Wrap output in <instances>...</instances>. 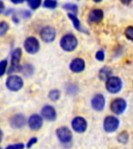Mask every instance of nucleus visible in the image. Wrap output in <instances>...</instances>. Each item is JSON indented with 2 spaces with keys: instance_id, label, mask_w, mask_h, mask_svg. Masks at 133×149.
Returning <instances> with one entry per match:
<instances>
[{
  "instance_id": "nucleus-7",
  "label": "nucleus",
  "mask_w": 133,
  "mask_h": 149,
  "mask_svg": "<svg viewBox=\"0 0 133 149\" xmlns=\"http://www.w3.org/2000/svg\"><path fill=\"white\" fill-rule=\"evenodd\" d=\"M41 37H42V40L44 42H51L55 38V30H54V28L50 27V26L44 27L41 30Z\"/></svg>"
},
{
  "instance_id": "nucleus-1",
  "label": "nucleus",
  "mask_w": 133,
  "mask_h": 149,
  "mask_svg": "<svg viewBox=\"0 0 133 149\" xmlns=\"http://www.w3.org/2000/svg\"><path fill=\"white\" fill-rule=\"evenodd\" d=\"M61 47L65 51H73L77 47V38L75 37V35L71 34V33L63 35L61 40Z\"/></svg>"
},
{
  "instance_id": "nucleus-36",
  "label": "nucleus",
  "mask_w": 133,
  "mask_h": 149,
  "mask_svg": "<svg viewBox=\"0 0 133 149\" xmlns=\"http://www.w3.org/2000/svg\"><path fill=\"white\" fill-rule=\"evenodd\" d=\"M0 149H1V148H0Z\"/></svg>"
},
{
  "instance_id": "nucleus-15",
  "label": "nucleus",
  "mask_w": 133,
  "mask_h": 149,
  "mask_svg": "<svg viewBox=\"0 0 133 149\" xmlns=\"http://www.w3.org/2000/svg\"><path fill=\"white\" fill-rule=\"evenodd\" d=\"M9 122H11V125H12L13 127L21 128V127H23V126H24L26 120H25V117H24L22 114H17V115H15V116H13L12 118H11Z\"/></svg>"
},
{
  "instance_id": "nucleus-20",
  "label": "nucleus",
  "mask_w": 133,
  "mask_h": 149,
  "mask_svg": "<svg viewBox=\"0 0 133 149\" xmlns=\"http://www.w3.org/2000/svg\"><path fill=\"white\" fill-rule=\"evenodd\" d=\"M8 30V24L6 22H0V36L4 35Z\"/></svg>"
},
{
  "instance_id": "nucleus-13",
  "label": "nucleus",
  "mask_w": 133,
  "mask_h": 149,
  "mask_svg": "<svg viewBox=\"0 0 133 149\" xmlns=\"http://www.w3.org/2000/svg\"><path fill=\"white\" fill-rule=\"evenodd\" d=\"M84 68H85V62L81 58H75L70 64V70L73 72H82L84 70Z\"/></svg>"
},
{
  "instance_id": "nucleus-11",
  "label": "nucleus",
  "mask_w": 133,
  "mask_h": 149,
  "mask_svg": "<svg viewBox=\"0 0 133 149\" xmlns=\"http://www.w3.org/2000/svg\"><path fill=\"white\" fill-rule=\"evenodd\" d=\"M105 106V100L102 94H96L91 98V107L96 111H102Z\"/></svg>"
},
{
  "instance_id": "nucleus-12",
  "label": "nucleus",
  "mask_w": 133,
  "mask_h": 149,
  "mask_svg": "<svg viewBox=\"0 0 133 149\" xmlns=\"http://www.w3.org/2000/svg\"><path fill=\"white\" fill-rule=\"evenodd\" d=\"M43 124V119L40 115H37V114H33L29 117V120H28V125L31 130H40L41 126Z\"/></svg>"
},
{
  "instance_id": "nucleus-31",
  "label": "nucleus",
  "mask_w": 133,
  "mask_h": 149,
  "mask_svg": "<svg viewBox=\"0 0 133 149\" xmlns=\"http://www.w3.org/2000/svg\"><path fill=\"white\" fill-rule=\"evenodd\" d=\"M122 2L124 3V4H129L131 2V0H121Z\"/></svg>"
},
{
  "instance_id": "nucleus-18",
  "label": "nucleus",
  "mask_w": 133,
  "mask_h": 149,
  "mask_svg": "<svg viewBox=\"0 0 133 149\" xmlns=\"http://www.w3.org/2000/svg\"><path fill=\"white\" fill-rule=\"evenodd\" d=\"M69 18H70L71 20H72L73 24H74V27L76 28L77 30L82 31V28H81V26H80V22L78 21L77 17L75 16V15H73V14H69Z\"/></svg>"
},
{
  "instance_id": "nucleus-3",
  "label": "nucleus",
  "mask_w": 133,
  "mask_h": 149,
  "mask_svg": "<svg viewBox=\"0 0 133 149\" xmlns=\"http://www.w3.org/2000/svg\"><path fill=\"white\" fill-rule=\"evenodd\" d=\"M106 89L110 93H117L122 89V81L118 77H110L106 80Z\"/></svg>"
},
{
  "instance_id": "nucleus-34",
  "label": "nucleus",
  "mask_w": 133,
  "mask_h": 149,
  "mask_svg": "<svg viewBox=\"0 0 133 149\" xmlns=\"http://www.w3.org/2000/svg\"><path fill=\"white\" fill-rule=\"evenodd\" d=\"M95 2H100V1H102V0H94Z\"/></svg>"
},
{
  "instance_id": "nucleus-21",
  "label": "nucleus",
  "mask_w": 133,
  "mask_h": 149,
  "mask_svg": "<svg viewBox=\"0 0 133 149\" xmlns=\"http://www.w3.org/2000/svg\"><path fill=\"white\" fill-rule=\"evenodd\" d=\"M44 6L47 8H55L57 6V2L55 0H45Z\"/></svg>"
},
{
  "instance_id": "nucleus-29",
  "label": "nucleus",
  "mask_w": 133,
  "mask_h": 149,
  "mask_svg": "<svg viewBox=\"0 0 133 149\" xmlns=\"http://www.w3.org/2000/svg\"><path fill=\"white\" fill-rule=\"evenodd\" d=\"M37 138H32V139L29 140V142H28V144H27V148H30L34 143H37Z\"/></svg>"
},
{
  "instance_id": "nucleus-24",
  "label": "nucleus",
  "mask_w": 133,
  "mask_h": 149,
  "mask_svg": "<svg viewBox=\"0 0 133 149\" xmlns=\"http://www.w3.org/2000/svg\"><path fill=\"white\" fill-rule=\"evenodd\" d=\"M128 134L126 133V132H123V133H121L119 135V137H118V139H119V141L121 143H127V141H128Z\"/></svg>"
},
{
  "instance_id": "nucleus-23",
  "label": "nucleus",
  "mask_w": 133,
  "mask_h": 149,
  "mask_svg": "<svg viewBox=\"0 0 133 149\" xmlns=\"http://www.w3.org/2000/svg\"><path fill=\"white\" fill-rule=\"evenodd\" d=\"M41 3H42V0H29L28 1V4L32 9H37L41 5Z\"/></svg>"
},
{
  "instance_id": "nucleus-33",
  "label": "nucleus",
  "mask_w": 133,
  "mask_h": 149,
  "mask_svg": "<svg viewBox=\"0 0 133 149\" xmlns=\"http://www.w3.org/2000/svg\"><path fill=\"white\" fill-rule=\"evenodd\" d=\"M1 140H2V132L0 130V142H1Z\"/></svg>"
},
{
  "instance_id": "nucleus-10",
  "label": "nucleus",
  "mask_w": 133,
  "mask_h": 149,
  "mask_svg": "<svg viewBox=\"0 0 133 149\" xmlns=\"http://www.w3.org/2000/svg\"><path fill=\"white\" fill-rule=\"evenodd\" d=\"M21 55H22V52L21 49H19L17 48L12 54V68L9 70V74L12 72H15L17 70H21V68H19V62H20V59H21Z\"/></svg>"
},
{
  "instance_id": "nucleus-35",
  "label": "nucleus",
  "mask_w": 133,
  "mask_h": 149,
  "mask_svg": "<svg viewBox=\"0 0 133 149\" xmlns=\"http://www.w3.org/2000/svg\"><path fill=\"white\" fill-rule=\"evenodd\" d=\"M27 1H29V0H27Z\"/></svg>"
},
{
  "instance_id": "nucleus-32",
  "label": "nucleus",
  "mask_w": 133,
  "mask_h": 149,
  "mask_svg": "<svg viewBox=\"0 0 133 149\" xmlns=\"http://www.w3.org/2000/svg\"><path fill=\"white\" fill-rule=\"evenodd\" d=\"M3 8H4V4H3L2 1H0V12H1Z\"/></svg>"
},
{
  "instance_id": "nucleus-17",
  "label": "nucleus",
  "mask_w": 133,
  "mask_h": 149,
  "mask_svg": "<svg viewBox=\"0 0 133 149\" xmlns=\"http://www.w3.org/2000/svg\"><path fill=\"white\" fill-rule=\"evenodd\" d=\"M110 74H111V70L109 68H107V66H104L99 72V78L101 80H103V81H106L110 77Z\"/></svg>"
},
{
  "instance_id": "nucleus-16",
  "label": "nucleus",
  "mask_w": 133,
  "mask_h": 149,
  "mask_svg": "<svg viewBox=\"0 0 133 149\" xmlns=\"http://www.w3.org/2000/svg\"><path fill=\"white\" fill-rule=\"evenodd\" d=\"M103 19V12L101 9H93L89 14V21L98 23Z\"/></svg>"
},
{
  "instance_id": "nucleus-5",
  "label": "nucleus",
  "mask_w": 133,
  "mask_h": 149,
  "mask_svg": "<svg viewBox=\"0 0 133 149\" xmlns=\"http://www.w3.org/2000/svg\"><path fill=\"white\" fill-rule=\"evenodd\" d=\"M119 119L117 117L113 116H108L104 119V123H103V126H104V130L107 132V133H112L115 130H118L119 127Z\"/></svg>"
},
{
  "instance_id": "nucleus-25",
  "label": "nucleus",
  "mask_w": 133,
  "mask_h": 149,
  "mask_svg": "<svg viewBox=\"0 0 133 149\" xmlns=\"http://www.w3.org/2000/svg\"><path fill=\"white\" fill-rule=\"evenodd\" d=\"M125 34H126L127 38L133 42V27H127L125 30Z\"/></svg>"
},
{
  "instance_id": "nucleus-27",
  "label": "nucleus",
  "mask_w": 133,
  "mask_h": 149,
  "mask_svg": "<svg viewBox=\"0 0 133 149\" xmlns=\"http://www.w3.org/2000/svg\"><path fill=\"white\" fill-rule=\"evenodd\" d=\"M5 149H24V144H22V143H18V144L8 145Z\"/></svg>"
},
{
  "instance_id": "nucleus-2",
  "label": "nucleus",
  "mask_w": 133,
  "mask_h": 149,
  "mask_svg": "<svg viewBox=\"0 0 133 149\" xmlns=\"http://www.w3.org/2000/svg\"><path fill=\"white\" fill-rule=\"evenodd\" d=\"M6 87L12 91H18L23 87V80L19 76H9L6 80Z\"/></svg>"
},
{
  "instance_id": "nucleus-19",
  "label": "nucleus",
  "mask_w": 133,
  "mask_h": 149,
  "mask_svg": "<svg viewBox=\"0 0 133 149\" xmlns=\"http://www.w3.org/2000/svg\"><path fill=\"white\" fill-rule=\"evenodd\" d=\"M48 96H49V98L51 100H57L59 98V96H61V92H59L58 90H56V89H54V90H51L49 92V94H48Z\"/></svg>"
},
{
  "instance_id": "nucleus-28",
  "label": "nucleus",
  "mask_w": 133,
  "mask_h": 149,
  "mask_svg": "<svg viewBox=\"0 0 133 149\" xmlns=\"http://www.w3.org/2000/svg\"><path fill=\"white\" fill-rule=\"evenodd\" d=\"M96 58L98 59V60H100V61L104 60V52H103L102 50H100V51H98L96 53Z\"/></svg>"
},
{
  "instance_id": "nucleus-22",
  "label": "nucleus",
  "mask_w": 133,
  "mask_h": 149,
  "mask_svg": "<svg viewBox=\"0 0 133 149\" xmlns=\"http://www.w3.org/2000/svg\"><path fill=\"white\" fill-rule=\"evenodd\" d=\"M6 68H7V60H2L0 61V77H2L3 74L6 72Z\"/></svg>"
},
{
  "instance_id": "nucleus-26",
  "label": "nucleus",
  "mask_w": 133,
  "mask_h": 149,
  "mask_svg": "<svg viewBox=\"0 0 133 149\" xmlns=\"http://www.w3.org/2000/svg\"><path fill=\"white\" fill-rule=\"evenodd\" d=\"M63 8L65 9H68V10H73V12L76 14L77 13V6L75 4H70V3H68V4H65L63 5Z\"/></svg>"
},
{
  "instance_id": "nucleus-6",
  "label": "nucleus",
  "mask_w": 133,
  "mask_h": 149,
  "mask_svg": "<svg viewBox=\"0 0 133 149\" xmlns=\"http://www.w3.org/2000/svg\"><path fill=\"white\" fill-rule=\"evenodd\" d=\"M110 109L115 114H122L126 109V102L123 98H115L110 105Z\"/></svg>"
},
{
  "instance_id": "nucleus-30",
  "label": "nucleus",
  "mask_w": 133,
  "mask_h": 149,
  "mask_svg": "<svg viewBox=\"0 0 133 149\" xmlns=\"http://www.w3.org/2000/svg\"><path fill=\"white\" fill-rule=\"evenodd\" d=\"M24 0H12L13 3H16V4H19V3H22Z\"/></svg>"
},
{
  "instance_id": "nucleus-14",
  "label": "nucleus",
  "mask_w": 133,
  "mask_h": 149,
  "mask_svg": "<svg viewBox=\"0 0 133 149\" xmlns=\"http://www.w3.org/2000/svg\"><path fill=\"white\" fill-rule=\"evenodd\" d=\"M42 116L49 121H53L56 118V112L51 106H45L42 109Z\"/></svg>"
},
{
  "instance_id": "nucleus-9",
  "label": "nucleus",
  "mask_w": 133,
  "mask_h": 149,
  "mask_svg": "<svg viewBox=\"0 0 133 149\" xmlns=\"http://www.w3.org/2000/svg\"><path fill=\"white\" fill-rule=\"evenodd\" d=\"M87 121L82 117H75L72 121V127L75 132L77 133H83L84 130H87Z\"/></svg>"
},
{
  "instance_id": "nucleus-8",
  "label": "nucleus",
  "mask_w": 133,
  "mask_h": 149,
  "mask_svg": "<svg viewBox=\"0 0 133 149\" xmlns=\"http://www.w3.org/2000/svg\"><path fill=\"white\" fill-rule=\"evenodd\" d=\"M56 135L61 143H69L72 140V133L67 127H59L56 130Z\"/></svg>"
},
{
  "instance_id": "nucleus-4",
  "label": "nucleus",
  "mask_w": 133,
  "mask_h": 149,
  "mask_svg": "<svg viewBox=\"0 0 133 149\" xmlns=\"http://www.w3.org/2000/svg\"><path fill=\"white\" fill-rule=\"evenodd\" d=\"M24 48L29 54H35L40 49V44L35 37H27L24 42Z\"/></svg>"
}]
</instances>
